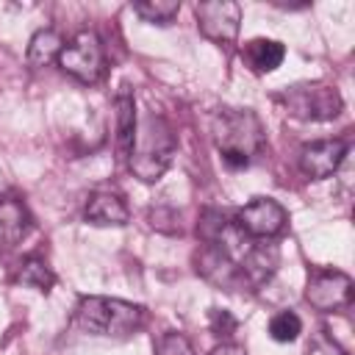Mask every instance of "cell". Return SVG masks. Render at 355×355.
Here are the masks:
<instances>
[{
  "label": "cell",
  "mask_w": 355,
  "mask_h": 355,
  "mask_svg": "<svg viewBox=\"0 0 355 355\" xmlns=\"http://www.w3.org/2000/svg\"><path fill=\"white\" fill-rule=\"evenodd\" d=\"M214 144L230 169H244L266 147L263 125L250 108L219 111L214 116Z\"/></svg>",
  "instance_id": "obj_1"
},
{
  "label": "cell",
  "mask_w": 355,
  "mask_h": 355,
  "mask_svg": "<svg viewBox=\"0 0 355 355\" xmlns=\"http://www.w3.org/2000/svg\"><path fill=\"white\" fill-rule=\"evenodd\" d=\"M175 150H178V139H175L172 125L158 114H147L144 119L136 122L133 144L128 153V166L139 180L155 183L169 169Z\"/></svg>",
  "instance_id": "obj_2"
},
{
  "label": "cell",
  "mask_w": 355,
  "mask_h": 355,
  "mask_svg": "<svg viewBox=\"0 0 355 355\" xmlns=\"http://www.w3.org/2000/svg\"><path fill=\"white\" fill-rule=\"evenodd\" d=\"M147 322V311L136 302L116 297H80L75 324L92 336H130Z\"/></svg>",
  "instance_id": "obj_3"
},
{
  "label": "cell",
  "mask_w": 355,
  "mask_h": 355,
  "mask_svg": "<svg viewBox=\"0 0 355 355\" xmlns=\"http://www.w3.org/2000/svg\"><path fill=\"white\" fill-rule=\"evenodd\" d=\"M58 67L78 78L80 83H97L105 69V55H103V42L94 31H80L69 44H64L58 55Z\"/></svg>",
  "instance_id": "obj_4"
},
{
  "label": "cell",
  "mask_w": 355,
  "mask_h": 355,
  "mask_svg": "<svg viewBox=\"0 0 355 355\" xmlns=\"http://www.w3.org/2000/svg\"><path fill=\"white\" fill-rule=\"evenodd\" d=\"M286 111L291 116L300 119H333L341 111V94L336 86L327 83H305V86H294L286 94H280Z\"/></svg>",
  "instance_id": "obj_5"
},
{
  "label": "cell",
  "mask_w": 355,
  "mask_h": 355,
  "mask_svg": "<svg viewBox=\"0 0 355 355\" xmlns=\"http://www.w3.org/2000/svg\"><path fill=\"white\" fill-rule=\"evenodd\" d=\"M352 294H355L352 277L338 269H319L308 277V286H305V302L322 313L347 308L352 302Z\"/></svg>",
  "instance_id": "obj_6"
},
{
  "label": "cell",
  "mask_w": 355,
  "mask_h": 355,
  "mask_svg": "<svg viewBox=\"0 0 355 355\" xmlns=\"http://www.w3.org/2000/svg\"><path fill=\"white\" fill-rule=\"evenodd\" d=\"M233 222L250 239H272V236H277L286 227L288 214H286V208L277 200H272V197H255L244 208L236 211Z\"/></svg>",
  "instance_id": "obj_7"
},
{
  "label": "cell",
  "mask_w": 355,
  "mask_h": 355,
  "mask_svg": "<svg viewBox=\"0 0 355 355\" xmlns=\"http://www.w3.org/2000/svg\"><path fill=\"white\" fill-rule=\"evenodd\" d=\"M197 28L205 39L216 44H230L239 36L241 25V6L233 0H211V3H197L194 6Z\"/></svg>",
  "instance_id": "obj_8"
},
{
  "label": "cell",
  "mask_w": 355,
  "mask_h": 355,
  "mask_svg": "<svg viewBox=\"0 0 355 355\" xmlns=\"http://www.w3.org/2000/svg\"><path fill=\"white\" fill-rule=\"evenodd\" d=\"M347 155V141L341 139H319V141H311L300 150V169L313 178V180H322V178H330L341 161Z\"/></svg>",
  "instance_id": "obj_9"
},
{
  "label": "cell",
  "mask_w": 355,
  "mask_h": 355,
  "mask_svg": "<svg viewBox=\"0 0 355 355\" xmlns=\"http://www.w3.org/2000/svg\"><path fill=\"white\" fill-rule=\"evenodd\" d=\"M83 214H86V222L100 225V227H105V225H125L128 216H130L125 200L119 194H111V191H94L89 197V202H86Z\"/></svg>",
  "instance_id": "obj_10"
},
{
  "label": "cell",
  "mask_w": 355,
  "mask_h": 355,
  "mask_svg": "<svg viewBox=\"0 0 355 355\" xmlns=\"http://www.w3.org/2000/svg\"><path fill=\"white\" fill-rule=\"evenodd\" d=\"M241 55H244V61L250 64L252 72L266 75V72H275L283 64L286 47L280 42H275V39H252V42L244 44Z\"/></svg>",
  "instance_id": "obj_11"
},
{
  "label": "cell",
  "mask_w": 355,
  "mask_h": 355,
  "mask_svg": "<svg viewBox=\"0 0 355 355\" xmlns=\"http://www.w3.org/2000/svg\"><path fill=\"white\" fill-rule=\"evenodd\" d=\"M61 50H64V39H61L58 31H53V28L36 31L33 39H31V44H28V64L33 69H42V67L58 61Z\"/></svg>",
  "instance_id": "obj_12"
},
{
  "label": "cell",
  "mask_w": 355,
  "mask_h": 355,
  "mask_svg": "<svg viewBox=\"0 0 355 355\" xmlns=\"http://www.w3.org/2000/svg\"><path fill=\"white\" fill-rule=\"evenodd\" d=\"M114 108H116V147L122 155L130 153V144H133V133H136V103H133V94L130 92H119L116 100H114Z\"/></svg>",
  "instance_id": "obj_13"
},
{
  "label": "cell",
  "mask_w": 355,
  "mask_h": 355,
  "mask_svg": "<svg viewBox=\"0 0 355 355\" xmlns=\"http://www.w3.org/2000/svg\"><path fill=\"white\" fill-rule=\"evenodd\" d=\"M25 233V208L17 200H0V241H17Z\"/></svg>",
  "instance_id": "obj_14"
},
{
  "label": "cell",
  "mask_w": 355,
  "mask_h": 355,
  "mask_svg": "<svg viewBox=\"0 0 355 355\" xmlns=\"http://www.w3.org/2000/svg\"><path fill=\"white\" fill-rule=\"evenodd\" d=\"M17 280H19L22 286H31V288L47 294V291L53 288V283H55V275L50 272V266H47L44 261H39V258H28V261H22Z\"/></svg>",
  "instance_id": "obj_15"
},
{
  "label": "cell",
  "mask_w": 355,
  "mask_h": 355,
  "mask_svg": "<svg viewBox=\"0 0 355 355\" xmlns=\"http://www.w3.org/2000/svg\"><path fill=\"white\" fill-rule=\"evenodd\" d=\"M133 11L147 19V22H155V25H169L178 11H180V3L178 0H141V3H133Z\"/></svg>",
  "instance_id": "obj_16"
},
{
  "label": "cell",
  "mask_w": 355,
  "mask_h": 355,
  "mask_svg": "<svg viewBox=\"0 0 355 355\" xmlns=\"http://www.w3.org/2000/svg\"><path fill=\"white\" fill-rule=\"evenodd\" d=\"M300 333H302V322H300V316L291 313V311H283V313L272 316V322H269V336H272L275 341H280V344L294 341Z\"/></svg>",
  "instance_id": "obj_17"
},
{
  "label": "cell",
  "mask_w": 355,
  "mask_h": 355,
  "mask_svg": "<svg viewBox=\"0 0 355 355\" xmlns=\"http://www.w3.org/2000/svg\"><path fill=\"white\" fill-rule=\"evenodd\" d=\"M155 355H194V347L183 333L169 330L155 341Z\"/></svg>",
  "instance_id": "obj_18"
},
{
  "label": "cell",
  "mask_w": 355,
  "mask_h": 355,
  "mask_svg": "<svg viewBox=\"0 0 355 355\" xmlns=\"http://www.w3.org/2000/svg\"><path fill=\"white\" fill-rule=\"evenodd\" d=\"M308 355H347V352H344L341 344L333 341L327 333H319V336L308 344Z\"/></svg>",
  "instance_id": "obj_19"
},
{
  "label": "cell",
  "mask_w": 355,
  "mask_h": 355,
  "mask_svg": "<svg viewBox=\"0 0 355 355\" xmlns=\"http://www.w3.org/2000/svg\"><path fill=\"white\" fill-rule=\"evenodd\" d=\"M211 327H214L216 336H230V333L236 330V319H233L227 311H216V308H214V313H211Z\"/></svg>",
  "instance_id": "obj_20"
},
{
  "label": "cell",
  "mask_w": 355,
  "mask_h": 355,
  "mask_svg": "<svg viewBox=\"0 0 355 355\" xmlns=\"http://www.w3.org/2000/svg\"><path fill=\"white\" fill-rule=\"evenodd\" d=\"M211 355H247V352H244V347H239V344H233V341H225V344H219Z\"/></svg>",
  "instance_id": "obj_21"
}]
</instances>
